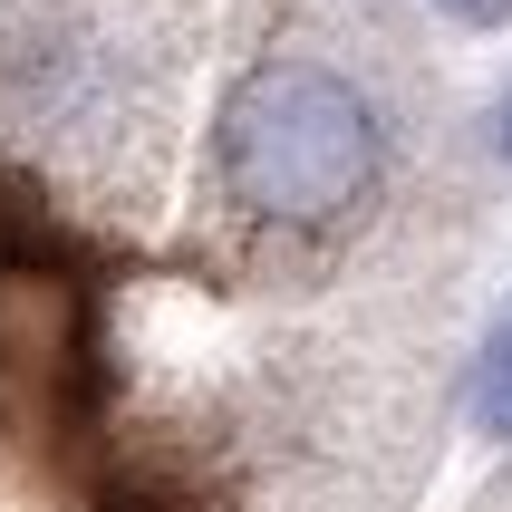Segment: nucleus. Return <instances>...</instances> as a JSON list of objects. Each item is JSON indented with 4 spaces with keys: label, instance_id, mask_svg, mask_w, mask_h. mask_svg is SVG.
I'll return each mask as SVG.
<instances>
[{
    "label": "nucleus",
    "instance_id": "f257e3e1",
    "mask_svg": "<svg viewBox=\"0 0 512 512\" xmlns=\"http://www.w3.org/2000/svg\"><path fill=\"white\" fill-rule=\"evenodd\" d=\"M223 184L261 223H329L377 184V107L339 68H252L213 126Z\"/></svg>",
    "mask_w": 512,
    "mask_h": 512
},
{
    "label": "nucleus",
    "instance_id": "f03ea898",
    "mask_svg": "<svg viewBox=\"0 0 512 512\" xmlns=\"http://www.w3.org/2000/svg\"><path fill=\"white\" fill-rule=\"evenodd\" d=\"M474 426H484V435H512V310L493 319L484 368H474Z\"/></svg>",
    "mask_w": 512,
    "mask_h": 512
},
{
    "label": "nucleus",
    "instance_id": "7ed1b4c3",
    "mask_svg": "<svg viewBox=\"0 0 512 512\" xmlns=\"http://www.w3.org/2000/svg\"><path fill=\"white\" fill-rule=\"evenodd\" d=\"M503 155H512V97H503Z\"/></svg>",
    "mask_w": 512,
    "mask_h": 512
}]
</instances>
